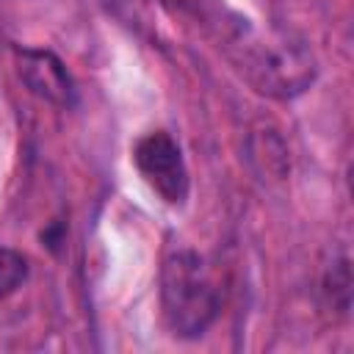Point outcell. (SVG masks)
<instances>
[{
  "instance_id": "cell-1",
  "label": "cell",
  "mask_w": 354,
  "mask_h": 354,
  "mask_svg": "<svg viewBox=\"0 0 354 354\" xmlns=\"http://www.w3.org/2000/svg\"><path fill=\"white\" fill-rule=\"evenodd\" d=\"M230 55L254 91L277 100H290L310 88L315 77L313 53L301 39L282 30H257L246 19L230 39Z\"/></svg>"
},
{
  "instance_id": "cell-2",
  "label": "cell",
  "mask_w": 354,
  "mask_h": 354,
  "mask_svg": "<svg viewBox=\"0 0 354 354\" xmlns=\"http://www.w3.org/2000/svg\"><path fill=\"white\" fill-rule=\"evenodd\" d=\"M160 310L174 337H199L221 310V293L202 254L177 249L160 268Z\"/></svg>"
},
{
  "instance_id": "cell-3",
  "label": "cell",
  "mask_w": 354,
  "mask_h": 354,
  "mask_svg": "<svg viewBox=\"0 0 354 354\" xmlns=\"http://www.w3.org/2000/svg\"><path fill=\"white\" fill-rule=\"evenodd\" d=\"M133 160L138 174L144 177V183L166 202L180 207L188 199V169L183 160V152L177 147V141L163 133H147L144 138H138L136 149H133Z\"/></svg>"
},
{
  "instance_id": "cell-4",
  "label": "cell",
  "mask_w": 354,
  "mask_h": 354,
  "mask_svg": "<svg viewBox=\"0 0 354 354\" xmlns=\"http://www.w3.org/2000/svg\"><path fill=\"white\" fill-rule=\"evenodd\" d=\"M17 75L28 91L55 108H72L77 100L75 80L66 72L64 61L53 50L19 47L17 50Z\"/></svg>"
},
{
  "instance_id": "cell-5",
  "label": "cell",
  "mask_w": 354,
  "mask_h": 354,
  "mask_svg": "<svg viewBox=\"0 0 354 354\" xmlns=\"http://www.w3.org/2000/svg\"><path fill=\"white\" fill-rule=\"evenodd\" d=\"M249 158L260 169V174H268L274 180H282L288 174V149L274 130H257L249 138Z\"/></svg>"
},
{
  "instance_id": "cell-6",
  "label": "cell",
  "mask_w": 354,
  "mask_h": 354,
  "mask_svg": "<svg viewBox=\"0 0 354 354\" xmlns=\"http://www.w3.org/2000/svg\"><path fill=\"white\" fill-rule=\"evenodd\" d=\"M324 290L332 301V310L348 313L351 304V268H348V257H340L329 266L326 279H324Z\"/></svg>"
},
{
  "instance_id": "cell-7",
  "label": "cell",
  "mask_w": 354,
  "mask_h": 354,
  "mask_svg": "<svg viewBox=\"0 0 354 354\" xmlns=\"http://www.w3.org/2000/svg\"><path fill=\"white\" fill-rule=\"evenodd\" d=\"M28 279V260L17 249L0 246V299L11 296Z\"/></svg>"
}]
</instances>
